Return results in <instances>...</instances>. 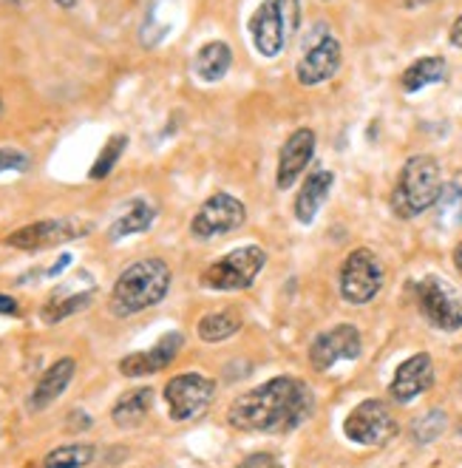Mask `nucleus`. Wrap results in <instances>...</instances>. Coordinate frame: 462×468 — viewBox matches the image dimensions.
Segmentation results:
<instances>
[{
	"label": "nucleus",
	"instance_id": "38",
	"mask_svg": "<svg viewBox=\"0 0 462 468\" xmlns=\"http://www.w3.org/2000/svg\"><path fill=\"white\" fill-rule=\"evenodd\" d=\"M0 112H4V97H0Z\"/></svg>",
	"mask_w": 462,
	"mask_h": 468
},
{
	"label": "nucleus",
	"instance_id": "35",
	"mask_svg": "<svg viewBox=\"0 0 462 468\" xmlns=\"http://www.w3.org/2000/svg\"><path fill=\"white\" fill-rule=\"evenodd\" d=\"M454 261H457V270L462 272V241L457 244V250H454Z\"/></svg>",
	"mask_w": 462,
	"mask_h": 468
},
{
	"label": "nucleus",
	"instance_id": "20",
	"mask_svg": "<svg viewBox=\"0 0 462 468\" xmlns=\"http://www.w3.org/2000/svg\"><path fill=\"white\" fill-rule=\"evenodd\" d=\"M173 15H176V0H151L148 15L142 20V46L153 48L165 40L173 29Z\"/></svg>",
	"mask_w": 462,
	"mask_h": 468
},
{
	"label": "nucleus",
	"instance_id": "23",
	"mask_svg": "<svg viewBox=\"0 0 462 468\" xmlns=\"http://www.w3.org/2000/svg\"><path fill=\"white\" fill-rule=\"evenodd\" d=\"M446 74H448V63L443 58H423L403 71L400 86H403V91L415 94L425 86H434V82H443Z\"/></svg>",
	"mask_w": 462,
	"mask_h": 468
},
{
	"label": "nucleus",
	"instance_id": "7",
	"mask_svg": "<svg viewBox=\"0 0 462 468\" xmlns=\"http://www.w3.org/2000/svg\"><path fill=\"white\" fill-rule=\"evenodd\" d=\"M417 304L431 326L446 329V333L462 326V298L443 279H434V275L423 279L417 284Z\"/></svg>",
	"mask_w": 462,
	"mask_h": 468
},
{
	"label": "nucleus",
	"instance_id": "1",
	"mask_svg": "<svg viewBox=\"0 0 462 468\" xmlns=\"http://www.w3.org/2000/svg\"><path fill=\"white\" fill-rule=\"evenodd\" d=\"M312 415V392L298 378H273L264 387L241 395L230 403L227 420L241 431L287 434Z\"/></svg>",
	"mask_w": 462,
	"mask_h": 468
},
{
	"label": "nucleus",
	"instance_id": "10",
	"mask_svg": "<svg viewBox=\"0 0 462 468\" xmlns=\"http://www.w3.org/2000/svg\"><path fill=\"white\" fill-rule=\"evenodd\" d=\"M343 60V51L338 37L326 35V29H320V35H315V40L304 48V58L295 66V77L301 86H320L330 77L338 74Z\"/></svg>",
	"mask_w": 462,
	"mask_h": 468
},
{
	"label": "nucleus",
	"instance_id": "32",
	"mask_svg": "<svg viewBox=\"0 0 462 468\" xmlns=\"http://www.w3.org/2000/svg\"><path fill=\"white\" fill-rule=\"evenodd\" d=\"M238 468H278L273 454H250Z\"/></svg>",
	"mask_w": 462,
	"mask_h": 468
},
{
	"label": "nucleus",
	"instance_id": "27",
	"mask_svg": "<svg viewBox=\"0 0 462 468\" xmlns=\"http://www.w3.org/2000/svg\"><path fill=\"white\" fill-rule=\"evenodd\" d=\"M434 205H437V218L446 228L462 225V185H446Z\"/></svg>",
	"mask_w": 462,
	"mask_h": 468
},
{
	"label": "nucleus",
	"instance_id": "2",
	"mask_svg": "<svg viewBox=\"0 0 462 468\" xmlns=\"http://www.w3.org/2000/svg\"><path fill=\"white\" fill-rule=\"evenodd\" d=\"M171 290V267L162 259H142L120 272L111 292V313L120 318L156 307Z\"/></svg>",
	"mask_w": 462,
	"mask_h": 468
},
{
	"label": "nucleus",
	"instance_id": "37",
	"mask_svg": "<svg viewBox=\"0 0 462 468\" xmlns=\"http://www.w3.org/2000/svg\"><path fill=\"white\" fill-rule=\"evenodd\" d=\"M9 4H17L20 6V4H26V0H9Z\"/></svg>",
	"mask_w": 462,
	"mask_h": 468
},
{
	"label": "nucleus",
	"instance_id": "28",
	"mask_svg": "<svg viewBox=\"0 0 462 468\" xmlns=\"http://www.w3.org/2000/svg\"><path fill=\"white\" fill-rule=\"evenodd\" d=\"M91 298H94V292H77V295H68L63 301H48V304L43 307V321L58 324V321L79 313V310H86L91 304Z\"/></svg>",
	"mask_w": 462,
	"mask_h": 468
},
{
	"label": "nucleus",
	"instance_id": "33",
	"mask_svg": "<svg viewBox=\"0 0 462 468\" xmlns=\"http://www.w3.org/2000/svg\"><path fill=\"white\" fill-rule=\"evenodd\" d=\"M0 315H17V301L9 295H0Z\"/></svg>",
	"mask_w": 462,
	"mask_h": 468
},
{
	"label": "nucleus",
	"instance_id": "6",
	"mask_svg": "<svg viewBox=\"0 0 462 468\" xmlns=\"http://www.w3.org/2000/svg\"><path fill=\"white\" fill-rule=\"evenodd\" d=\"M343 431L349 440H355L361 446H380L394 437L397 423L392 409L383 400H363L361 406L352 409V415L343 423Z\"/></svg>",
	"mask_w": 462,
	"mask_h": 468
},
{
	"label": "nucleus",
	"instance_id": "19",
	"mask_svg": "<svg viewBox=\"0 0 462 468\" xmlns=\"http://www.w3.org/2000/svg\"><path fill=\"white\" fill-rule=\"evenodd\" d=\"M233 66V48L225 40H210L196 51V60H194V71L199 80L205 82H219L227 77Z\"/></svg>",
	"mask_w": 462,
	"mask_h": 468
},
{
	"label": "nucleus",
	"instance_id": "26",
	"mask_svg": "<svg viewBox=\"0 0 462 468\" xmlns=\"http://www.w3.org/2000/svg\"><path fill=\"white\" fill-rule=\"evenodd\" d=\"M125 148H128V133H114V136H108V143L102 145L100 156L94 159L89 176H91V179H105L108 174H111V171L117 168V162L122 159Z\"/></svg>",
	"mask_w": 462,
	"mask_h": 468
},
{
	"label": "nucleus",
	"instance_id": "31",
	"mask_svg": "<svg viewBox=\"0 0 462 468\" xmlns=\"http://www.w3.org/2000/svg\"><path fill=\"white\" fill-rule=\"evenodd\" d=\"M29 168H32V156L26 154V151H20L15 145H4V148H0V174H9V171L26 174Z\"/></svg>",
	"mask_w": 462,
	"mask_h": 468
},
{
	"label": "nucleus",
	"instance_id": "16",
	"mask_svg": "<svg viewBox=\"0 0 462 468\" xmlns=\"http://www.w3.org/2000/svg\"><path fill=\"white\" fill-rule=\"evenodd\" d=\"M434 383V367H431V357L425 352L420 355H412L409 361L400 364L392 387H389V395L397 400V403H412L417 395H423L428 387Z\"/></svg>",
	"mask_w": 462,
	"mask_h": 468
},
{
	"label": "nucleus",
	"instance_id": "5",
	"mask_svg": "<svg viewBox=\"0 0 462 468\" xmlns=\"http://www.w3.org/2000/svg\"><path fill=\"white\" fill-rule=\"evenodd\" d=\"M383 287V267L366 247L352 250L341 267V295L349 304H369Z\"/></svg>",
	"mask_w": 462,
	"mask_h": 468
},
{
	"label": "nucleus",
	"instance_id": "15",
	"mask_svg": "<svg viewBox=\"0 0 462 468\" xmlns=\"http://www.w3.org/2000/svg\"><path fill=\"white\" fill-rule=\"evenodd\" d=\"M250 37H253V46H256V51L261 54V58L273 60L281 54L287 37H284V29H281V20H278L276 0H264V4L253 12Z\"/></svg>",
	"mask_w": 462,
	"mask_h": 468
},
{
	"label": "nucleus",
	"instance_id": "14",
	"mask_svg": "<svg viewBox=\"0 0 462 468\" xmlns=\"http://www.w3.org/2000/svg\"><path fill=\"white\" fill-rule=\"evenodd\" d=\"M184 338L179 333H168L165 338H159L156 346L145 349V352H133L125 355L120 361V372L125 378H142V375H156L162 369H168L173 364V357L179 355Z\"/></svg>",
	"mask_w": 462,
	"mask_h": 468
},
{
	"label": "nucleus",
	"instance_id": "11",
	"mask_svg": "<svg viewBox=\"0 0 462 468\" xmlns=\"http://www.w3.org/2000/svg\"><path fill=\"white\" fill-rule=\"evenodd\" d=\"M213 392H215V387H213L210 378L176 375L173 380H168V387H165V400L171 409V418L182 423V420L202 415L213 400Z\"/></svg>",
	"mask_w": 462,
	"mask_h": 468
},
{
	"label": "nucleus",
	"instance_id": "34",
	"mask_svg": "<svg viewBox=\"0 0 462 468\" xmlns=\"http://www.w3.org/2000/svg\"><path fill=\"white\" fill-rule=\"evenodd\" d=\"M448 37H451V43H454L457 48H462V17H457V20H454L451 35H448Z\"/></svg>",
	"mask_w": 462,
	"mask_h": 468
},
{
	"label": "nucleus",
	"instance_id": "8",
	"mask_svg": "<svg viewBox=\"0 0 462 468\" xmlns=\"http://www.w3.org/2000/svg\"><path fill=\"white\" fill-rule=\"evenodd\" d=\"M244 218H247L244 202L219 190V194H213L210 199L202 202L199 213L194 216V222H190V233L196 239H213V236H222V233L241 228Z\"/></svg>",
	"mask_w": 462,
	"mask_h": 468
},
{
	"label": "nucleus",
	"instance_id": "3",
	"mask_svg": "<svg viewBox=\"0 0 462 468\" xmlns=\"http://www.w3.org/2000/svg\"><path fill=\"white\" fill-rule=\"evenodd\" d=\"M440 190H443V182H440L437 159L425 154L412 156L403 165L397 187H394V197H392L394 213L403 218H415L437 202Z\"/></svg>",
	"mask_w": 462,
	"mask_h": 468
},
{
	"label": "nucleus",
	"instance_id": "21",
	"mask_svg": "<svg viewBox=\"0 0 462 468\" xmlns=\"http://www.w3.org/2000/svg\"><path fill=\"white\" fill-rule=\"evenodd\" d=\"M156 218V207L145 199H133L125 213L117 218V222L108 228V239L111 241H120L125 236H133V233H145Z\"/></svg>",
	"mask_w": 462,
	"mask_h": 468
},
{
	"label": "nucleus",
	"instance_id": "18",
	"mask_svg": "<svg viewBox=\"0 0 462 468\" xmlns=\"http://www.w3.org/2000/svg\"><path fill=\"white\" fill-rule=\"evenodd\" d=\"M74 369H77V364L71 361V357H60L58 364H51L43 372V378L37 380V387H35V392L29 398V409L32 411L48 409L54 400H58L66 392V387H68L71 378H74Z\"/></svg>",
	"mask_w": 462,
	"mask_h": 468
},
{
	"label": "nucleus",
	"instance_id": "29",
	"mask_svg": "<svg viewBox=\"0 0 462 468\" xmlns=\"http://www.w3.org/2000/svg\"><path fill=\"white\" fill-rule=\"evenodd\" d=\"M446 429V415L443 411H431V415H425L423 420L415 423V440L417 443H431V440H437Z\"/></svg>",
	"mask_w": 462,
	"mask_h": 468
},
{
	"label": "nucleus",
	"instance_id": "9",
	"mask_svg": "<svg viewBox=\"0 0 462 468\" xmlns=\"http://www.w3.org/2000/svg\"><path fill=\"white\" fill-rule=\"evenodd\" d=\"M89 233V225H83L79 218H43V222L26 225L15 233L6 236V244L15 250H48V247H58L63 241L79 239Z\"/></svg>",
	"mask_w": 462,
	"mask_h": 468
},
{
	"label": "nucleus",
	"instance_id": "4",
	"mask_svg": "<svg viewBox=\"0 0 462 468\" xmlns=\"http://www.w3.org/2000/svg\"><path fill=\"white\" fill-rule=\"evenodd\" d=\"M264 264H267V253L261 247L256 244L238 247V250L227 253L225 259H219L202 272V287L219 290V292L247 290L256 282V275L264 270Z\"/></svg>",
	"mask_w": 462,
	"mask_h": 468
},
{
	"label": "nucleus",
	"instance_id": "25",
	"mask_svg": "<svg viewBox=\"0 0 462 468\" xmlns=\"http://www.w3.org/2000/svg\"><path fill=\"white\" fill-rule=\"evenodd\" d=\"M238 326H241V321L233 313H210L199 321V338L207 344H219V341H227L230 335H236Z\"/></svg>",
	"mask_w": 462,
	"mask_h": 468
},
{
	"label": "nucleus",
	"instance_id": "12",
	"mask_svg": "<svg viewBox=\"0 0 462 468\" xmlns=\"http://www.w3.org/2000/svg\"><path fill=\"white\" fill-rule=\"evenodd\" d=\"M361 355V333L352 324H338L330 333H320L310 346V364L315 372L332 369L338 361H355Z\"/></svg>",
	"mask_w": 462,
	"mask_h": 468
},
{
	"label": "nucleus",
	"instance_id": "30",
	"mask_svg": "<svg viewBox=\"0 0 462 468\" xmlns=\"http://www.w3.org/2000/svg\"><path fill=\"white\" fill-rule=\"evenodd\" d=\"M276 9H278L284 37L289 40L298 32V26H301V0H276Z\"/></svg>",
	"mask_w": 462,
	"mask_h": 468
},
{
	"label": "nucleus",
	"instance_id": "22",
	"mask_svg": "<svg viewBox=\"0 0 462 468\" xmlns=\"http://www.w3.org/2000/svg\"><path fill=\"white\" fill-rule=\"evenodd\" d=\"M153 406V392L151 389H133L128 395H122L114 409H111V418L120 429H133L145 420V415Z\"/></svg>",
	"mask_w": 462,
	"mask_h": 468
},
{
	"label": "nucleus",
	"instance_id": "17",
	"mask_svg": "<svg viewBox=\"0 0 462 468\" xmlns=\"http://www.w3.org/2000/svg\"><path fill=\"white\" fill-rule=\"evenodd\" d=\"M332 185H335V176L326 168H318L304 179L301 190H298V197H295V218L298 222L301 225L315 222V216H318L320 205L326 202V197H330Z\"/></svg>",
	"mask_w": 462,
	"mask_h": 468
},
{
	"label": "nucleus",
	"instance_id": "13",
	"mask_svg": "<svg viewBox=\"0 0 462 468\" xmlns=\"http://www.w3.org/2000/svg\"><path fill=\"white\" fill-rule=\"evenodd\" d=\"M315 143H318V136L312 128H298L287 136V143L278 154V174H276V182L281 190L292 187L295 179L307 171V165L315 156Z\"/></svg>",
	"mask_w": 462,
	"mask_h": 468
},
{
	"label": "nucleus",
	"instance_id": "24",
	"mask_svg": "<svg viewBox=\"0 0 462 468\" xmlns=\"http://www.w3.org/2000/svg\"><path fill=\"white\" fill-rule=\"evenodd\" d=\"M94 460V446L89 443H68L46 454L43 468H86Z\"/></svg>",
	"mask_w": 462,
	"mask_h": 468
},
{
	"label": "nucleus",
	"instance_id": "36",
	"mask_svg": "<svg viewBox=\"0 0 462 468\" xmlns=\"http://www.w3.org/2000/svg\"><path fill=\"white\" fill-rule=\"evenodd\" d=\"M54 4H58L60 9H74V6L79 4V0H54Z\"/></svg>",
	"mask_w": 462,
	"mask_h": 468
}]
</instances>
